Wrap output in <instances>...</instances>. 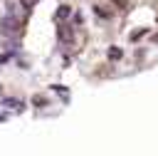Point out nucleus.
I'll use <instances>...</instances> for the list:
<instances>
[{"label":"nucleus","instance_id":"obj_1","mask_svg":"<svg viewBox=\"0 0 158 156\" xmlns=\"http://www.w3.org/2000/svg\"><path fill=\"white\" fill-rule=\"evenodd\" d=\"M0 32H2V35H17V32H20V22H17V17L7 12V15L0 20Z\"/></svg>","mask_w":158,"mask_h":156},{"label":"nucleus","instance_id":"obj_4","mask_svg":"<svg viewBox=\"0 0 158 156\" xmlns=\"http://www.w3.org/2000/svg\"><path fill=\"white\" fill-rule=\"evenodd\" d=\"M2 104H5V106H17V104H20V102H15V99H5V102H2Z\"/></svg>","mask_w":158,"mask_h":156},{"label":"nucleus","instance_id":"obj_2","mask_svg":"<svg viewBox=\"0 0 158 156\" xmlns=\"http://www.w3.org/2000/svg\"><path fill=\"white\" fill-rule=\"evenodd\" d=\"M69 12H72V10H69V7H67V5H62V7H59V10H57V20H64V17H67V15H69Z\"/></svg>","mask_w":158,"mask_h":156},{"label":"nucleus","instance_id":"obj_3","mask_svg":"<svg viewBox=\"0 0 158 156\" xmlns=\"http://www.w3.org/2000/svg\"><path fill=\"white\" fill-rule=\"evenodd\" d=\"M109 57H111V59H118V57H121V50H118V47H114V50L109 52Z\"/></svg>","mask_w":158,"mask_h":156}]
</instances>
